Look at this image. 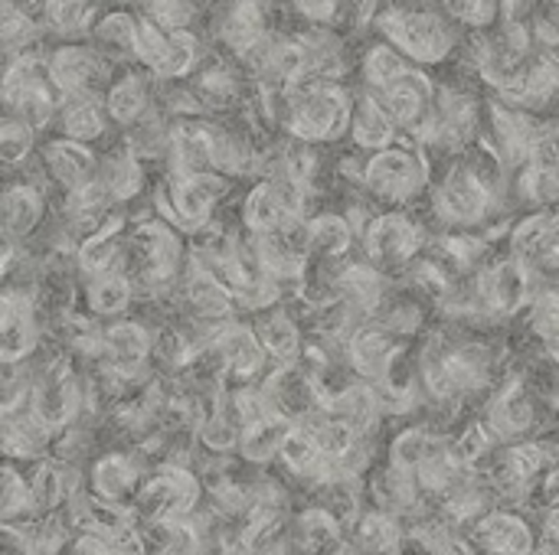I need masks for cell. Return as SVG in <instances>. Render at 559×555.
Masks as SVG:
<instances>
[{
  "label": "cell",
  "instance_id": "1",
  "mask_svg": "<svg viewBox=\"0 0 559 555\" xmlns=\"http://www.w3.org/2000/svg\"><path fill=\"white\" fill-rule=\"evenodd\" d=\"M511 193L514 173L485 144H475L465 154L449 157V167L432 177L426 200L445 229H478L504 209Z\"/></svg>",
  "mask_w": 559,
  "mask_h": 555
},
{
  "label": "cell",
  "instance_id": "2",
  "mask_svg": "<svg viewBox=\"0 0 559 555\" xmlns=\"http://www.w3.org/2000/svg\"><path fill=\"white\" fill-rule=\"evenodd\" d=\"M373 26L419 65H442L462 46V26L442 10L439 0H386Z\"/></svg>",
  "mask_w": 559,
  "mask_h": 555
},
{
  "label": "cell",
  "instance_id": "3",
  "mask_svg": "<svg viewBox=\"0 0 559 555\" xmlns=\"http://www.w3.org/2000/svg\"><path fill=\"white\" fill-rule=\"evenodd\" d=\"M354 92L334 79H301L282 88L278 128L305 144H331L350 137Z\"/></svg>",
  "mask_w": 559,
  "mask_h": 555
},
{
  "label": "cell",
  "instance_id": "4",
  "mask_svg": "<svg viewBox=\"0 0 559 555\" xmlns=\"http://www.w3.org/2000/svg\"><path fill=\"white\" fill-rule=\"evenodd\" d=\"M190 265L187 232H180L160 213L131 219L128 232V275L134 278L138 298L160 301L177 294L180 278Z\"/></svg>",
  "mask_w": 559,
  "mask_h": 555
},
{
  "label": "cell",
  "instance_id": "5",
  "mask_svg": "<svg viewBox=\"0 0 559 555\" xmlns=\"http://www.w3.org/2000/svg\"><path fill=\"white\" fill-rule=\"evenodd\" d=\"M432 164L429 150L416 141H396L383 150L367 154L360 186L364 193L386 206V209H409L423 196H429L432 186Z\"/></svg>",
  "mask_w": 559,
  "mask_h": 555
},
{
  "label": "cell",
  "instance_id": "6",
  "mask_svg": "<svg viewBox=\"0 0 559 555\" xmlns=\"http://www.w3.org/2000/svg\"><path fill=\"white\" fill-rule=\"evenodd\" d=\"M544 278L521 262L514 252L508 255H491L478 272H472L468 288L475 298L478 324H501L527 311L540 291Z\"/></svg>",
  "mask_w": 559,
  "mask_h": 555
},
{
  "label": "cell",
  "instance_id": "7",
  "mask_svg": "<svg viewBox=\"0 0 559 555\" xmlns=\"http://www.w3.org/2000/svg\"><path fill=\"white\" fill-rule=\"evenodd\" d=\"M229 193V177L216 170H170L154 193V209L180 232L200 236L213 226L219 203Z\"/></svg>",
  "mask_w": 559,
  "mask_h": 555
},
{
  "label": "cell",
  "instance_id": "8",
  "mask_svg": "<svg viewBox=\"0 0 559 555\" xmlns=\"http://www.w3.org/2000/svg\"><path fill=\"white\" fill-rule=\"evenodd\" d=\"M85 402H88V383L72 357L59 353L36 366V386H33L29 409L52 435L75 425L85 415Z\"/></svg>",
  "mask_w": 559,
  "mask_h": 555
},
{
  "label": "cell",
  "instance_id": "9",
  "mask_svg": "<svg viewBox=\"0 0 559 555\" xmlns=\"http://www.w3.org/2000/svg\"><path fill=\"white\" fill-rule=\"evenodd\" d=\"M360 249H364V258L373 262L380 272L403 275V272H409L423 258V252H426V229L406 209H386L383 206L360 229Z\"/></svg>",
  "mask_w": 559,
  "mask_h": 555
},
{
  "label": "cell",
  "instance_id": "10",
  "mask_svg": "<svg viewBox=\"0 0 559 555\" xmlns=\"http://www.w3.org/2000/svg\"><path fill=\"white\" fill-rule=\"evenodd\" d=\"M203 500H206V484L197 468L160 461L157 468L147 471L131 507L138 510L141 523H164V520L190 517Z\"/></svg>",
  "mask_w": 559,
  "mask_h": 555
},
{
  "label": "cell",
  "instance_id": "11",
  "mask_svg": "<svg viewBox=\"0 0 559 555\" xmlns=\"http://www.w3.org/2000/svg\"><path fill=\"white\" fill-rule=\"evenodd\" d=\"M206 59L203 39L193 29H167L141 13L138 65L157 75V82H187Z\"/></svg>",
  "mask_w": 559,
  "mask_h": 555
},
{
  "label": "cell",
  "instance_id": "12",
  "mask_svg": "<svg viewBox=\"0 0 559 555\" xmlns=\"http://www.w3.org/2000/svg\"><path fill=\"white\" fill-rule=\"evenodd\" d=\"M46 65L62 95H105L121 69L92 46V39L52 43V49H46Z\"/></svg>",
  "mask_w": 559,
  "mask_h": 555
},
{
  "label": "cell",
  "instance_id": "13",
  "mask_svg": "<svg viewBox=\"0 0 559 555\" xmlns=\"http://www.w3.org/2000/svg\"><path fill=\"white\" fill-rule=\"evenodd\" d=\"M540 402L531 393L527 379L521 373L504 376L501 383H495V389L488 393L481 422L491 429V435L508 445V442H521V438H540Z\"/></svg>",
  "mask_w": 559,
  "mask_h": 555
},
{
  "label": "cell",
  "instance_id": "14",
  "mask_svg": "<svg viewBox=\"0 0 559 555\" xmlns=\"http://www.w3.org/2000/svg\"><path fill=\"white\" fill-rule=\"evenodd\" d=\"M514 200L527 209L559 206V118H544L524 167L514 173Z\"/></svg>",
  "mask_w": 559,
  "mask_h": 555
},
{
  "label": "cell",
  "instance_id": "15",
  "mask_svg": "<svg viewBox=\"0 0 559 555\" xmlns=\"http://www.w3.org/2000/svg\"><path fill=\"white\" fill-rule=\"evenodd\" d=\"M540 124H544L540 114L524 111V108H518V105H511V101H504V98L495 95V98L488 101V111H485V134H481L485 141H481V144H485L511 173H518V170L524 167L531 147H534V137H537Z\"/></svg>",
  "mask_w": 559,
  "mask_h": 555
},
{
  "label": "cell",
  "instance_id": "16",
  "mask_svg": "<svg viewBox=\"0 0 559 555\" xmlns=\"http://www.w3.org/2000/svg\"><path fill=\"white\" fill-rule=\"evenodd\" d=\"M39 301L29 288H7L0 298V357L3 366L26 363L43 347Z\"/></svg>",
  "mask_w": 559,
  "mask_h": 555
},
{
  "label": "cell",
  "instance_id": "17",
  "mask_svg": "<svg viewBox=\"0 0 559 555\" xmlns=\"http://www.w3.org/2000/svg\"><path fill=\"white\" fill-rule=\"evenodd\" d=\"M511 252L527 262L540 278H559V206L527 209L511 226Z\"/></svg>",
  "mask_w": 559,
  "mask_h": 555
},
{
  "label": "cell",
  "instance_id": "18",
  "mask_svg": "<svg viewBox=\"0 0 559 555\" xmlns=\"http://www.w3.org/2000/svg\"><path fill=\"white\" fill-rule=\"evenodd\" d=\"M406 353V340L396 337L393 330H386L380 321H364L354 337L347 340L344 347V360H347V370L373 386H380L393 366L400 363V357Z\"/></svg>",
  "mask_w": 559,
  "mask_h": 555
},
{
  "label": "cell",
  "instance_id": "19",
  "mask_svg": "<svg viewBox=\"0 0 559 555\" xmlns=\"http://www.w3.org/2000/svg\"><path fill=\"white\" fill-rule=\"evenodd\" d=\"M481 555H537L540 530L524 517V510L495 507L468 530Z\"/></svg>",
  "mask_w": 559,
  "mask_h": 555
},
{
  "label": "cell",
  "instance_id": "20",
  "mask_svg": "<svg viewBox=\"0 0 559 555\" xmlns=\"http://www.w3.org/2000/svg\"><path fill=\"white\" fill-rule=\"evenodd\" d=\"M98 164L102 154L95 150V144H82L62 134H52L46 144H39V170L46 183L59 186L62 193L98 180Z\"/></svg>",
  "mask_w": 559,
  "mask_h": 555
},
{
  "label": "cell",
  "instance_id": "21",
  "mask_svg": "<svg viewBox=\"0 0 559 555\" xmlns=\"http://www.w3.org/2000/svg\"><path fill=\"white\" fill-rule=\"evenodd\" d=\"M147 478V464L138 458V451H102L88 468V487L105 504H134L141 484Z\"/></svg>",
  "mask_w": 559,
  "mask_h": 555
},
{
  "label": "cell",
  "instance_id": "22",
  "mask_svg": "<svg viewBox=\"0 0 559 555\" xmlns=\"http://www.w3.org/2000/svg\"><path fill=\"white\" fill-rule=\"evenodd\" d=\"M46 209H49L46 180H29L23 173L20 180L7 183L3 200H0L7 242H29L36 236V229L46 222Z\"/></svg>",
  "mask_w": 559,
  "mask_h": 555
},
{
  "label": "cell",
  "instance_id": "23",
  "mask_svg": "<svg viewBox=\"0 0 559 555\" xmlns=\"http://www.w3.org/2000/svg\"><path fill=\"white\" fill-rule=\"evenodd\" d=\"M160 101V92H157V75L147 72L144 65L134 69V65H121L118 75L111 79L108 92H105V108L115 121V128H128L134 124L138 118H144L154 105Z\"/></svg>",
  "mask_w": 559,
  "mask_h": 555
},
{
  "label": "cell",
  "instance_id": "24",
  "mask_svg": "<svg viewBox=\"0 0 559 555\" xmlns=\"http://www.w3.org/2000/svg\"><path fill=\"white\" fill-rule=\"evenodd\" d=\"M331 294L337 301H344L354 314H360L364 321H370L380 304L390 294V275L380 272L373 262H350V265H337L334 278H331Z\"/></svg>",
  "mask_w": 559,
  "mask_h": 555
},
{
  "label": "cell",
  "instance_id": "25",
  "mask_svg": "<svg viewBox=\"0 0 559 555\" xmlns=\"http://www.w3.org/2000/svg\"><path fill=\"white\" fill-rule=\"evenodd\" d=\"M239 65H236V56H206L200 69L187 79L203 111H233L242 101L246 79Z\"/></svg>",
  "mask_w": 559,
  "mask_h": 555
},
{
  "label": "cell",
  "instance_id": "26",
  "mask_svg": "<svg viewBox=\"0 0 559 555\" xmlns=\"http://www.w3.org/2000/svg\"><path fill=\"white\" fill-rule=\"evenodd\" d=\"M524 111H534V114H547L559 105V52L550 46H537L534 56H531V65L524 72V79L508 92V95H498Z\"/></svg>",
  "mask_w": 559,
  "mask_h": 555
},
{
  "label": "cell",
  "instance_id": "27",
  "mask_svg": "<svg viewBox=\"0 0 559 555\" xmlns=\"http://www.w3.org/2000/svg\"><path fill=\"white\" fill-rule=\"evenodd\" d=\"M403 137L400 121L393 118V111L386 108V101L370 92V88H357L354 92V118H350V141L357 150H383L390 144H396Z\"/></svg>",
  "mask_w": 559,
  "mask_h": 555
},
{
  "label": "cell",
  "instance_id": "28",
  "mask_svg": "<svg viewBox=\"0 0 559 555\" xmlns=\"http://www.w3.org/2000/svg\"><path fill=\"white\" fill-rule=\"evenodd\" d=\"M255 321V334L269 353V363L272 366H298L301 357H305V334H301V324L298 317L285 307V304H275L269 311H259L252 314Z\"/></svg>",
  "mask_w": 559,
  "mask_h": 555
},
{
  "label": "cell",
  "instance_id": "29",
  "mask_svg": "<svg viewBox=\"0 0 559 555\" xmlns=\"http://www.w3.org/2000/svg\"><path fill=\"white\" fill-rule=\"evenodd\" d=\"M115 213H118V203L105 190L102 180H92V183H85L79 190L62 193V222H66L69 236L75 242L92 236L95 229H102Z\"/></svg>",
  "mask_w": 559,
  "mask_h": 555
},
{
  "label": "cell",
  "instance_id": "30",
  "mask_svg": "<svg viewBox=\"0 0 559 555\" xmlns=\"http://www.w3.org/2000/svg\"><path fill=\"white\" fill-rule=\"evenodd\" d=\"M111 124L115 121L105 108V95H66L52 121L56 134L82 144H98Z\"/></svg>",
  "mask_w": 559,
  "mask_h": 555
},
{
  "label": "cell",
  "instance_id": "31",
  "mask_svg": "<svg viewBox=\"0 0 559 555\" xmlns=\"http://www.w3.org/2000/svg\"><path fill=\"white\" fill-rule=\"evenodd\" d=\"M328 412L337 415L341 422L354 425L357 432L364 435H377L383 419H386V409H383V396L373 383L354 376L347 386H341L331 399H328Z\"/></svg>",
  "mask_w": 559,
  "mask_h": 555
},
{
  "label": "cell",
  "instance_id": "32",
  "mask_svg": "<svg viewBox=\"0 0 559 555\" xmlns=\"http://www.w3.org/2000/svg\"><path fill=\"white\" fill-rule=\"evenodd\" d=\"M347 540L357 543L367 555H403L409 550V530L400 517L380 510V507H367L350 527H347Z\"/></svg>",
  "mask_w": 559,
  "mask_h": 555
},
{
  "label": "cell",
  "instance_id": "33",
  "mask_svg": "<svg viewBox=\"0 0 559 555\" xmlns=\"http://www.w3.org/2000/svg\"><path fill=\"white\" fill-rule=\"evenodd\" d=\"M88 39L115 65H134L138 62V43H141V13L131 7L105 10Z\"/></svg>",
  "mask_w": 559,
  "mask_h": 555
},
{
  "label": "cell",
  "instance_id": "34",
  "mask_svg": "<svg viewBox=\"0 0 559 555\" xmlns=\"http://www.w3.org/2000/svg\"><path fill=\"white\" fill-rule=\"evenodd\" d=\"M105 13V0H39V20L52 43L88 39Z\"/></svg>",
  "mask_w": 559,
  "mask_h": 555
},
{
  "label": "cell",
  "instance_id": "35",
  "mask_svg": "<svg viewBox=\"0 0 559 555\" xmlns=\"http://www.w3.org/2000/svg\"><path fill=\"white\" fill-rule=\"evenodd\" d=\"M52 445H56V435L36 419L33 409L3 412V451H7V461L36 464L46 455H52Z\"/></svg>",
  "mask_w": 559,
  "mask_h": 555
},
{
  "label": "cell",
  "instance_id": "36",
  "mask_svg": "<svg viewBox=\"0 0 559 555\" xmlns=\"http://www.w3.org/2000/svg\"><path fill=\"white\" fill-rule=\"evenodd\" d=\"M308 242H311V258L314 262L341 265L354 252V245L360 242V232H357V226L350 222L347 213L324 209V213L308 216Z\"/></svg>",
  "mask_w": 559,
  "mask_h": 555
},
{
  "label": "cell",
  "instance_id": "37",
  "mask_svg": "<svg viewBox=\"0 0 559 555\" xmlns=\"http://www.w3.org/2000/svg\"><path fill=\"white\" fill-rule=\"evenodd\" d=\"M144 157H138L124 141H118L115 147H108L102 154V164H98V180L105 183V190L115 196L118 206L138 200L147 186V170H144Z\"/></svg>",
  "mask_w": 559,
  "mask_h": 555
},
{
  "label": "cell",
  "instance_id": "38",
  "mask_svg": "<svg viewBox=\"0 0 559 555\" xmlns=\"http://www.w3.org/2000/svg\"><path fill=\"white\" fill-rule=\"evenodd\" d=\"M344 536H347V527L318 504H308L305 510L292 514V520H288L292 555H324Z\"/></svg>",
  "mask_w": 559,
  "mask_h": 555
},
{
  "label": "cell",
  "instance_id": "39",
  "mask_svg": "<svg viewBox=\"0 0 559 555\" xmlns=\"http://www.w3.org/2000/svg\"><path fill=\"white\" fill-rule=\"evenodd\" d=\"M82 298H85V311L92 317L115 321V317H124L131 311V304L138 301V288H134V278L128 272H108V275L85 278Z\"/></svg>",
  "mask_w": 559,
  "mask_h": 555
},
{
  "label": "cell",
  "instance_id": "40",
  "mask_svg": "<svg viewBox=\"0 0 559 555\" xmlns=\"http://www.w3.org/2000/svg\"><path fill=\"white\" fill-rule=\"evenodd\" d=\"M292 419L275 412V415H265L252 425L242 429V438H239V448H236V458L246 464V468H269V464H278V455H282V445L292 432Z\"/></svg>",
  "mask_w": 559,
  "mask_h": 555
},
{
  "label": "cell",
  "instance_id": "41",
  "mask_svg": "<svg viewBox=\"0 0 559 555\" xmlns=\"http://www.w3.org/2000/svg\"><path fill=\"white\" fill-rule=\"evenodd\" d=\"M527 327L534 340L544 347L547 360L559 366V281H544L534 304L527 307Z\"/></svg>",
  "mask_w": 559,
  "mask_h": 555
},
{
  "label": "cell",
  "instance_id": "42",
  "mask_svg": "<svg viewBox=\"0 0 559 555\" xmlns=\"http://www.w3.org/2000/svg\"><path fill=\"white\" fill-rule=\"evenodd\" d=\"M445 432H436L432 425H426V422H413V425H403L393 438H390V445H386V461L390 464H396V468H403V471H419V464L429 458V451L436 448V442L442 438Z\"/></svg>",
  "mask_w": 559,
  "mask_h": 555
},
{
  "label": "cell",
  "instance_id": "43",
  "mask_svg": "<svg viewBox=\"0 0 559 555\" xmlns=\"http://www.w3.org/2000/svg\"><path fill=\"white\" fill-rule=\"evenodd\" d=\"M0 510H3V523H29L36 520L43 510L36 504L29 474L16 468V461L3 464V491H0Z\"/></svg>",
  "mask_w": 559,
  "mask_h": 555
},
{
  "label": "cell",
  "instance_id": "44",
  "mask_svg": "<svg viewBox=\"0 0 559 555\" xmlns=\"http://www.w3.org/2000/svg\"><path fill=\"white\" fill-rule=\"evenodd\" d=\"M36 134H39V128L29 124L26 118H20V114H7L3 118V128H0V157H3V164L10 170L33 157Z\"/></svg>",
  "mask_w": 559,
  "mask_h": 555
},
{
  "label": "cell",
  "instance_id": "45",
  "mask_svg": "<svg viewBox=\"0 0 559 555\" xmlns=\"http://www.w3.org/2000/svg\"><path fill=\"white\" fill-rule=\"evenodd\" d=\"M442 10L462 26V29H495L501 20V0H439Z\"/></svg>",
  "mask_w": 559,
  "mask_h": 555
},
{
  "label": "cell",
  "instance_id": "46",
  "mask_svg": "<svg viewBox=\"0 0 559 555\" xmlns=\"http://www.w3.org/2000/svg\"><path fill=\"white\" fill-rule=\"evenodd\" d=\"M288 3L308 26H337L341 29L344 0H288Z\"/></svg>",
  "mask_w": 559,
  "mask_h": 555
},
{
  "label": "cell",
  "instance_id": "47",
  "mask_svg": "<svg viewBox=\"0 0 559 555\" xmlns=\"http://www.w3.org/2000/svg\"><path fill=\"white\" fill-rule=\"evenodd\" d=\"M537 517H540V533L559 543V507H554V510H544V514H537Z\"/></svg>",
  "mask_w": 559,
  "mask_h": 555
}]
</instances>
